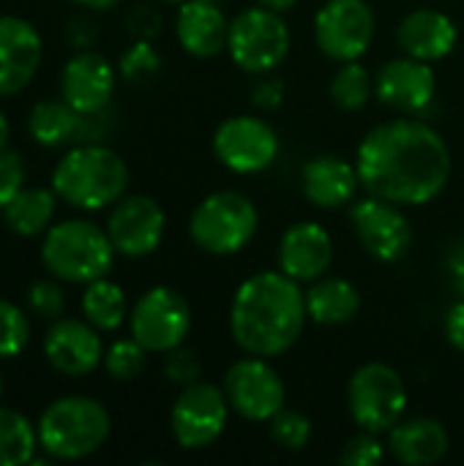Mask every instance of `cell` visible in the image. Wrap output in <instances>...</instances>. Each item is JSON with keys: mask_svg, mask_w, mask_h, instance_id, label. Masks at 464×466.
<instances>
[{"mask_svg": "<svg viewBox=\"0 0 464 466\" xmlns=\"http://www.w3.org/2000/svg\"><path fill=\"white\" fill-rule=\"evenodd\" d=\"M361 186L394 205H427L451 177V150L424 120L397 117L375 126L358 145Z\"/></svg>", "mask_w": 464, "mask_h": 466, "instance_id": "cell-1", "label": "cell"}, {"mask_svg": "<svg viewBox=\"0 0 464 466\" xmlns=\"http://www.w3.org/2000/svg\"><path fill=\"white\" fill-rule=\"evenodd\" d=\"M306 292L282 270H263L249 276L230 306L232 341L257 358H276L287 352L304 333Z\"/></svg>", "mask_w": 464, "mask_h": 466, "instance_id": "cell-2", "label": "cell"}, {"mask_svg": "<svg viewBox=\"0 0 464 466\" xmlns=\"http://www.w3.org/2000/svg\"><path fill=\"white\" fill-rule=\"evenodd\" d=\"M129 186L126 161L107 145L79 142L52 172L55 194L79 210H101L115 205Z\"/></svg>", "mask_w": 464, "mask_h": 466, "instance_id": "cell-3", "label": "cell"}, {"mask_svg": "<svg viewBox=\"0 0 464 466\" xmlns=\"http://www.w3.org/2000/svg\"><path fill=\"white\" fill-rule=\"evenodd\" d=\"M109 431V412L90 396H63L52 401L36 426L38 448L60 461L88 459L107 442Z\"/></svg>", "mask_w": 464, "mask_h": 466, "instance_id": "cell-4", "label": "cell"}, {"mask_svg": "<svg viewBox=\"0 0 464 466\" xmlns=\"http://www.w3.org/2000/svg\"><path fill=\"white\" fill-rule=\"evenodd\" d=\"M115 246L107 229L85 218L60 221L46 229L41 243L44 268L68 284H90L104 279L115 265Z\"/></svg>", "mask_w": 464, "mask_h": 466, "instance_id": "cell-5", "label": "cell"}, {"mask_svg": "<svg viewBox=\"0 0 464 466\" xmlns=\"http://www.w3.org/2000/svg\"><path fill=\"white\" fill-rule=\"evenodd\" d=\"M257 227L260 213L254 202L238 191H216L205 197L189 218L194 246L213 257H230L246 248L257 235Z\"/></svg>", "mask_w": 464, "mask_h": 466, "instance_id": "cell-6", "label": "cell"}, {"mask_svg": "<svg viewBox=\"0 0 464 466\" xmlns=\"http://www.w3.org/2000/svg\"><path fill=\"white\" fill-rule=\"evenodd\" d=\"M353 420L372 434L391 431L407 410V385L388 363H364L347 385Z\"/></svg>", "mask_w": 464, "mask_h": 466, "instance_id": "cell-7", "label": "cell"}, {"mask_svg": "<svg viewBox=\"0 0 464 466\" xmlns=\"http://www.w3.org/2000/svg\"><path fill=\"white\" fill-rule=\"evenodd\" d=\"M227 52L246 74H268L279 68L290 52V27L271 8H246L230 22Z\"/></svg>", "mask_w": 464, "mask_h": 466, "instance_id": "cell-8", "label": "cell"}, {"mask_svg": "<svg viewBox=\"0 0 464 466\" xmlns=\"http://www.w3.org/2000/svg\"><path fill=\"white\" fill-rule=\"evenodd\" d=\"M227 415L230 401L224 396V388L197 380L191 385H183L180 396L175 399L170 429L183 451H202L224 434Z\"/></svg>", "mask_w": 464, "mask_h": 466, "instance_id": "cell-9", "label": "cell"}, {"mask_svg": "<svg viewBox=\"0 0 464 466\" xmlns=\"http://www.w3.org/2000/svg\"><path fill=\"white\" fill-rule=\"evenodd\" d=\"M375 11L366 0H325L314 16V41L331 60H361L375 41Z\"/></svg>", "mask_w": 464, "mask_h": 466, "instance_id": "cell-10", "label": "cell"}, {"mask_svg": "<svg viewBox=\"0 0 464 466\" xmlns=\"http://www.w3.org/2000/svg\"><path fill=\"white\" fill-rule=\"evenodd\" d=\"M224 396L230 410L249 423H268L276 412L284 410L287 388L279 371L257 355H249L232 363L224 374Z\"/></svg>", "mask_w": 464, "mask_h": 466, "instance_id": "cell-11", "label": "cell"}, {"mask_svg": "<svg viewBox=\"0 0 464 466\" xmlns=\"http://www.w3.org/2000/svg\"><path fill=\"white\" fill-rule=\"evenodd\" d=\"M131 336L148 352H170L183 344L191 330V309L172 287L148 289L129 314Z\"/></svg>", "mask_w": 464, "mask_h": 466, "instance_id": "cell-12", "label": "cell"}, {"mask_svg": "<svg viewBox=\"0 0 464 466\" xmlns=\"http://www.w3.org/2000/svg\"><path fill=\"white\" fill-rule=\"evenodd\" d=\"M213 156L235 175H257L279 156V137L257 115H232L213 131Z\"/></svg>", "mask_w": 464, "mask_h": 466, "instance_id": "cell-13", "label": "cell"}, {"mask_svg": "<svg viewBox=\"0 0 464 466\" xmlns=\"http://www.w3.org/2000/svg\"><path fill=\"white\" fill-rule=\"evenodd\" d=\"M350 221L361 246L377 262H399L413 246V227L407 216L388 199L369 194L353 205Z\"/></svg>", "mask_w": 464, "mask_h": 466, "instance_id": "cell-14", "label": "cell"}, {"mask_svg": "<svg viewBox=\"0 0 464 466\" xmlns=\"http://www.w3.org/2000/svg\"><path fill=\"white\" fill-rule=\"evenodd\" d=\"M167 216L153 197L131 194L120 197L107 218V235L118 254L139 259L161 246Z\"/></svg>", "mask_w": 464, "mask_h": 466, "instance_id": "cell-15", "label": "cell"}, {"mask_svg": "<svg viewBox=\"0 0 464 466\" xmlns=\"http://www.w3.org/2000/svg\"><path fill=\"white\" fill-rule=\"evenodd\" d=\"M101 330H96L88 319H55L44 336L46 363L66 377H85L104 363Z\"/></svg>", "mask_w": 464, "mask_h": 466, "instance_id": "cell-16", "label": "cell"}, {"mask_svg": "<svg viewBox=\"0 0 464 466\" xmlns=\"http://www.w3.org/2000/svg\"><path fill=\"white\" fill-rule=\"evenodd\" d=\"M115 93V68L107 57L79 49L68 57L60 74V96L79 115H98L109 106Z\"/></svg>", "mask_w": 464, "mask_h": 466, "instance_id": "cell-17", "label": "cell"}, {"mask_svg": "<svg viewBox=\"0 0 464 466\" xmlns=\"http://www.w3.org/2000/svg\"><path fill=\"white\" fill-rule=\"evenodd\" d=\"M438 90V76L432 71V63L416 60L410 55L388 60L377 76H375V96L399 112L418 115L424 112Z\"/></svg>", "mask_w": 464, "mask_h": 466, "instance_id": "cell-18", "label": "cell"}, {"mask_svg": "<svg viewBox=\"0 0 464 466\" xmlns=\"http://www.w3.org/2000/svg\"><path fill=\"white\" fill-rule=\"evenodd\" d=\"M41 55V35L27 19L0 16V98L22 93L33 82Z\"/></svg>", "mask_w": 464, "mask_h": 466, "instance_id": "cell-19", "label": "cell"}, {"mask_svg": "<svg viewBox=\"0 0 464 466\" xmlns=\"http://www.w3.org/2000/svg\"><path fill=\"white\" fill-rule=\"evenodd\" d=\"M334 262V240L317 221L293 224L279 240V270L298 284H312L328 273Z\"/></svg>", "mask_w": 464, "mask_h": 466, "instance_id": "cell-20", "label": "cell"}, {"mask_svg": "<svg viewBox=\"0 0 464 466\" xmlns=\"http://www.w3.org/2000/svg\"><path fill=\"white\" fill-rule=\"evenodd\" d=\"M175 35L191 57H216L227 49L230 22L216 0H183L175 16Z\"/></svg>", "mask_w": 464, "mask_h": 466, "instance_id": "cell-21", "label": "cell"}, {"mask_svg": "<svg viewBox=\"0 0 464 466\" xmlns=\"http://www.w3.org/2000/svg\"><path fill=\"white\" fill-rule=\"evenodd\" d=\"M397 38L405 55L424 63H435L454 52L459 30L449 14L438 8H416L399 22Z\"/></svg>", "mask_w": 464, "mask_h": 466, "instance_id": "cell-22", "label": "cell"}, {"mask_svg": "<svg viewBox=\"0 0 464 466\" xmlns=\"http://www.w3.org/2000/svg\"><path fill=\"white\" fill-rule=\"evenodd\" d=\"M301 183H304V194L314 208L331 210V208H342L350 205L361 177L356 164H350L342 156L325 153V156H314L312 161H306L304 172H301Z\"/></svg>", "mask_w": 464, "mask_h": 466, "instance_id": "cell-23", "label": "cell"}, {"mask_svg": "<svg viewBox=\"0 0 464 466\" xmlns=\"http://www.w3.org/2000/svg\"><path fill=\"white\" fill-rule=\"evenodd\" d=\"M388 434H391L388 440L391 453L397 456V461L407 466L438 464L440 459H446L451 445L449 431L435 418L399 420Z\"/></svg>", "mask_w": 464, "mask_h": 466, "instance_id": "cell-24", "label": "cell"}, {"mask_svg": "<svg viewBox=\"0 0 464 466\" xmlns=\"http://www.w3.org/2000/svg\"><path fill=\"white\" fill-rule=\"evenodd\" d=\"M361 309V295L347 279H317L306 292V314L312 322L334 328L347 325Z\"/></svg>", "mask_w": 464, "mask_h": 466, "instance_id": "cell-25", "label": "cell"}, {"mask_svg": "<svg viewBox=\"0 0 464 466\" xmlns=\"http://www.w3.org/2000/svg\"><path fill=\"white\" fill-rule=\"evenodd\" d=\"M82 120H85V115H79L66 101H38L30 109L27 131L44 147H63V145L79 139Z\"/></svg>", "mask_w": 464, "mask_h": 466, "instance_id": "cell-26", "label": "cell"}, {"mask_svg": "<svg viewBox=\"0 0 464 466\" xmlns=\"http://www.w3.org/2000/svg\"><path fill=\"white\" fill-rule=\"evenodd\" d=\"M57 194L55 188H22L5 208L3 218L14 235L22 238H36L49 229L57 208Z\"/></svg>", "mask_w": 464, "mask_h": 466, "instance_id": "cell-27", "label": "cell"}, {"mask_svg": "<svg viewBox=\"0 0 464 466\" xmlns=\"http://www.w3.org/2000/svg\"><path fill=\"white\" fill-rule=\"evenodd\" d=\"M79 306H82L85 319L96 330H101V333L118 330L123 325V319L129 317V306H126L123 289L115 281H109L107 276L85 284V292H82V303Z\"/></svg>", "mask_w": 464, "mask_h": 466, "instance_id": "cell-28", "label": "cell"}, {"mask_svg": "<svg viewBox=\"0 0 464 466\" xmlns=\"http://www.w3.org/2000/svg\"><path fill=\"white\" fill-rule=\"evenodd\" d=\"M38 445V434L33 423L14 412L0 407V466H22L33 461Z\"/></svg>", "mask_w": 464, "mask_h": 466, "instance_id": "cell-29", "label": "cell"}, {"mask_svg": "<svg viewBox=\"0 0 464 466\" xmlns=\"http://www.w3.org/2000/svg\"><path fill=\"white\" fill-rule=\"evenodd\" d=\"M328 90H331V98L339 109L358 112L369 104V98L375 93V79H372V71L361 60H347L334 74Z\"/></svg>", "mask_w": 464, "mask_h": 466, "instance_id": "cell-30", "label": "cell"}, {"mask_svg": "<svg viewBox=\"0 0 464 466\" xmlns=\"http://www.w3.org/2000/svg\"><path fill=\"white\" fill-rule=\"evenodd\" d=\"M145 360H148V350L134 336L131 339H120L109 350H104V369L118 382L137 380L145 371Z\"/></svg>", "mask_w": 464, "mask_h": 466, "instance_id": "cell-31", "label": "cell"}, {"mask_svg": "<svg viewBox=\"0 0 464 466\" xmlns=\"http://www.w3.org/2000/svg\"><path fill=\"white\" fill-rule=\"evenodd\" d=\"M30 344V322L22 309L0 300V358H16Z\"/></svg>", "mask_w": 464, "mask_h": 466, "instance_id": "cell-32", "label": "cell"}, {"mask_svg": "<svg viewBox=\"0 0 464 466\" xmlns=\"http://www.w3.org/2000/svg\"><path fill=\"white\" fill-rule=\"evenodd\" d=\"M268 423L273 442L284 451H304L312 440V420L295 410H282Z\"/></svg>", "mask_w": 464, "mask_h": 466, "instance_id": "cell-33", "label": "cell"}, {"mask_svg": "<svg viewBox=\"0 0 464 466\" xmlns=\"http://www.w3.org/2000/svg\"><path fill=\"white\" fill-rule=\"evenodd\" d=\"M159 66H161V60L148 38H137L120 57V74L129 82H145V79L156 76Z\"/></svg>", "mask_w": 464, "mask_h": 466, "instance_id": "cell-34", "label": "cell"}, {"mask_svg": "<svg viewBox=\"0 0 464 466\" xmlns=\"http://www.w3.org/2000/svg\"><path fill=\"white\" fill-rule=\"evenodd\" d=\"M386 459V445L377 440V434L364 431L350 437L342 448V464L347 466H377Z\"/></svg>", "mask_w": 464, "mask_h": 466, "instance_id": "cell-35", "label": "cell"}, {"mask_svg": "<svg viewBox=\"0 0 464 466\" xmlns=\"http://www.w3.org/2000/svg\"><path fill=\"white\" fill-rule=\"evenodd\" d=\"M27 309L41 317V319H60L63 309H66V295L60 289V284L55 281H36L27 289Z\"/></svg>", "mask_w": 464, "mask_h": 466, "instance_id": "cell-36", "label": "cell"}, {"mask_svg": "<svg viewBox=\"0 0 464 466\" xmlns=\"http://www.w3.org/2000/svg\"><path fill=\"white\" fill-rule=\"evenodd\" d=\"M25 186V161L16 150H0V210L22 191Z\"/></svg>", "mask_w": 464, "mask_h": 466, "instance_id": "cell-37", "label": "cell"}, {"mask_svg": "<svg viewBox=\"0 0 464 466\" xmlns=\"http://www.w3.org/2000/svg\"><path fill=\"white\" fill-rule=\"evenodd\" d=\"M164 374L170 382L175 385H191L200 380L202 374V366L197 360V355L191 350H183V347H175L167 352V360H164Z\"/></svg>", "mask_w": 464, "mask_h": 466, "instance_id": "cell-38", "label": "cell"}, {"mask_svg": "<svg viewBox=\"0 0 464 466\" xmlns=\"http://www.w3.org/2000/svg\"><path fill=\"white\" fill-rule=\"evenodd\" d=\"M443 330H446L449 344H451L457 352H464V298H459V300L449 309V314H446V319H443Z\"/></svg>", "mask_w": 464, "mask_h": 466, "instance_id": "cell-39", "label": "cell"}, {"mask_svg": "<svg viewBox=\"0 0 464 466\" xmlns=\"http://www.w3.org/2000/svg\"><path fill=\"white\" fill-rule=\"evenodd\" d=\"M446 268H449L451 287L457 289V295H459V298H464V238L451 246L449 259H446Z\"/></svg>", "mask_w": 464, "mask_h": 466, "instance_id": "cell-40", "label": "cell"}, {"mask_svg": "<svg viewBox=\"0 0 464 466\" xmlns=\"http://www.w3.org/2000/svg\"><path fill=\"white\" fill-rule=\"evenodd\" d=\"M68 38H71V44H74V46L88 49V46H90V41L96 38L93 25H90L88 19H82V16L71 19V25H68Z\"/></svg>", "mask_w": 464, "mask_h": 466, "instance_id": "cell-41", "label": "cell"}, {"mask_svg": "<svg viewBox=\"0 0 464 466\" xmlns=\"http://www.w3.org/2000/svg\"><path fill=\"white\" fill-rule=\"evenodd\" d=\"M279 101H282V85H279V82L265 79V82L254 90V104H260V106H265V109L279 106Z\"/></svg>", "mask_w": 464, "mask_h": 466, "instance_id": "cell-42", "label": "cell"}, {"mask_svg": "<svg viewBox=\"0 0 464 466\" xmlns=\"http://www.w3.org/2000/svg\"><path fill=\"white\" fill-rule=\"evenodd\" d=\"M71 3H77V5H82V8H90V11H109V8H115L120 0H71Z\"/></svg>", "mask_w": 464, "mask_h": 466, "instance_id": "cell-43", "label": "cell"}, {"mask_svg": "<svg viewBox=\"0 0 464 466\" xmlns=\"http://www.w3.org/2000/svg\"><path fill=\"white\" fill-rule=\"evenodd\" d=\"M295 3H298V0H257V5L271 8V11H276V14H287Z\"/></svg>", "mask_w": 464, "mask_h": 466, "instance_id": "cell-44", "label": "cell"}, {"mask_svg": "<svg viewBox=\"0 0 464 466\" xmlns=\"http://www.w3.org/2000/svg\"><path fill=\"white\" fill-rule=\"evenodd\" d=\"M5 142H8V120H5V115L0 109V150L5 147Z\"/></svg>", "mask_w": 464, "mask_h": 466, "instance_id": "cell-45", "label": "cell"}, {"mask_svg": "<svg viewBox=\"0 0 464 466\" xmlns=\"http://www.w3.org/2000/svg\"><path fill=\"white\" fill-rule=\"evenodd\" d=\"M161 3H183V0H161Z\"/></svg>", "mask_w": 464, "mask_h": 466, "instance_id": "cell-46", "label": "cell"}, {"mask_svg": "<svg viewBox=\"0 0 464 466\" xmlns=\"http://www.w3.org/2000/svg\"><path fill=\"white\" fill-rule=\"evenodd\" d=\"M0 396H3V377H0Z\"/></svg>", "mask_w": 464, "mask_h": 466, "instance_id": "cell-47", "label": "cell"}]
</instances>
